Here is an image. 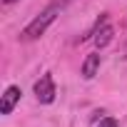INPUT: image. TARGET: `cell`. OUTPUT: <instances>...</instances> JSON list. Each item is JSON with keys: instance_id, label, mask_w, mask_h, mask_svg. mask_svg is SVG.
<instances>
[{"instance_id": "cell-8", "label": "cell", "mask_w": 127, "mask_h": 127, "mask_svg": "<svg viewBox=\"0 0 127 127\" xmlns=\"http://www.w3.org/2000/svg\"><path fill=\"white\" fill-rule=\"evenodd\" d=\"M3 3H5V5H10V3H18V0H3Z\"/></svg>"}, {"instance_id": "cell-5", "label": "cell", "mask_w": 127, "mask_h": 127, "mask_svg": "<svg viewBox=\"0 0 127 127\" xmlns=\"http://www.w3.org/2000/svg\"><path fill=\"white\" fill-rule=\"evenodd\" d=\"M112 35H115V30L110 28V25H105V28H100L97 32H95V45L97 47H105L110 40H112Z\"/></svg>"}, {"instance_id": "cell-4", "label": "cell", "mask_w": 127, "mask_h": 127, "mask_svg": "<svg viewBox=\"0 0 127 127\" xmlns=\"http://www.w3.org/2000/svg\"><path fill=\"white\" fill-rule=\"evenodd\" d=\"M97 70H100V55L92 52V55H87L85 62H82V77H85V80H92V77L97 75Z\"/></svg>"}, {"instance_id": "cell-3", "label": "cell", "mask_w": 127, "mask_h": 127, "mask_svg": "<svg viewBox=\"0 0 127 127\" xmlns=\"http://www.w3.org/2000/svg\"><path fill=\"white\" fill-rule=\"evenodd\" d=\"M20 87H15V85H10L5 92H3V100H0V112L3 115H10L13 110H15V105H18V100H20Z\"/></svg>"}, {"instance_id": "cell-1", "label": "cell", "mask_w": 127, "mask_h": 127, "mask_svg": "<svg viewBox=\"0 0 127 127\" xmlns=\"http://www.w3.org/2000/svg\"><path fill=\"white\" fill-rule=\"evenodd\" d=\"M57 10H60L57 5H50V8H45V10H42V13H40V15H37V18H35V20H32V23H30L25 30H23V35H20V37H23V40H37V37H40V35H42V32H45V30H47V28L55 23V18H57Z\"/></svg>"}, {"instance_id": "cell-7", "label": "cell", "mask_w": 127, "mask_h": 127, "mask_svg": "<svg viewBox=\"0 0 127 127\" xmlns=\"http://www.w3.org/2000/svg\"><path fill=\"white\" fill-rule=\"evenodd\" d=\"M67 3H70V0H55V3H52V5H57V8H65Z\"/></svg>"}, {"instance_id": "cell-2", "label": "cell", "mask_w": 127, "mask_h": 127, "mask_svg": "<svg viewBox=\"0 0 127 127\" xmlns=\"http://www.w3.org/2000/svg\"><path fill=\"white\" fill-rule=\"evenodd\" d=\"M55 82H52V75H42L37 82H35V97H37V102H42V105H50L52 100H55Z\"/></svg>"}, {"instance_id": "cell-6", "label": "cell", "mask_w": 127, "mask_h": 127, "mask_svg": "<svg viewBox=\"0 0 127 127\" xmlns=\"http://www.w3.org/2000/svg\"><path fill=\"white\" fill-rule=\"evenodd\" d=\"M97 127H117V120H112V117H105Z\"/></svg>"}]
</instances>
